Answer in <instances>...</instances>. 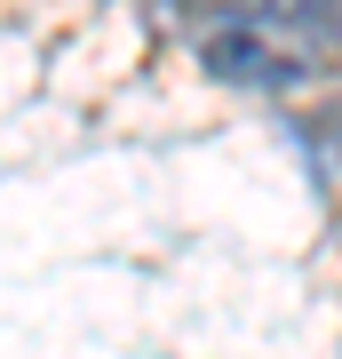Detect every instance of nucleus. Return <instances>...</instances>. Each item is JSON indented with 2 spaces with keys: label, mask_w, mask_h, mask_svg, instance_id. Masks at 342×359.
<instances>
[{
  "label": "nucleus",
  "mask_w": 342,
  "mask_h": 359,
  "mask_svg": "<svg viewBox=\"0 0 342 359\" xmlns=\"http://www.w3.org/2000/svg\"><path fill=\"white\" fill-rule=\"evenodd\" d=\"M199 72L223 80V88L279 96V88H303L318 65H311V56H287L279 40H271V25H215V32L199 40Z\"/></svg>",
  "instance_id": "nucleus-1"
},
{
  "label": "nucleus",
  "mask_w": 342,
  "mask_h": 359,
  "mask_svg": "<svg viewBox=\"0 0 342 359\" xmlns=\"http://www.w3.org/2000/svg\"><path fill=\"white\" fill-rule=\"evenodd\" d=\"M255 8V25H271V32H294L303 16H318V0H247Z\"/></svg>",
  "instance_id": "nucleus-4"
},
{
  "label": "nucleus",
  "mask_w": 342,
  "mask_h": 359,
  "mask_svg": "<svg viewBox=\"0 0 342 359\" xmlns=\"http://www.w3.org/2000/svg\"><path fill=\"white\" fill-rule=\"evenodd\" d=\"M294 40H303L311 65H318V56H327V65H342V0H318V16H303V25H294Z\"/></svg>",
  "instance_id": "nucleus-2"
},
{
  "label": "nucleus",
  "mask_w": 342,
  "mask_h": 359,
  "mask_svg": "<svg viewBox=\"0 0 342 359\" xmlns=\"http://www.w3.org/2000/svg\"><path fill=\"white\" fill-rule=\"evenodd\" d=\"M311 152L342 176V96H327V104H318V120H311Z\"/></svg>",
  "instance_id": "nucleus-3"
}]
</instances>
